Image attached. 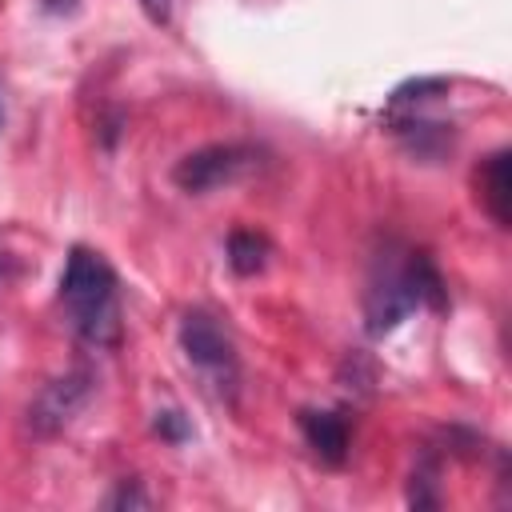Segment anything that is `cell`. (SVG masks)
Returning <instances> with one entry per match:
<instances>
[{
  "label": "cell",
  "mask_w": 512,
  "mask_h": 512,
  "mask_svg": "<svg viewBox=\"0 0 512 512\" xmlns=\"http://www.w3.org/2000/svg\"><path fill=\"white\" fill-rule=\"evenodd\" d=\"M444 300L448 292L428 252L384 244V252L372 260V276L364 292V320L372 336H384L416 308H444Z\"/></svg>",
  "instance_id": "1"
},
{
  "label": "cell",
  "mask_w": 512,
  "mask_h": 512,
  "mask_svg": "<svg viewBox=\"0 0 512 512\" xmlns=\"http://www.w3.org/2000/svg\"><path fill=\"white\" fill-rule=\"evenodd\" d=\"M180 348H184V360L192 364V372L200 376V384L216 400L232 404L236 388H240V360H236V344L220 328V320L212 312H184L180 316Z\"/></svg>",
  "instance_id": "3"
},
{
  "label": "cell",
  "mask_w": 512,
  "mask_h": 512,
  "mask_svg": "<svg viewBox=\"0 0 512 512\" xmlns=\"http://www.w3.org/2000/svg\"><path fill=\"white\" fill-rule=\"evenodd\" d=\"M0 276H4V260H0Z\"/></svg>",
  "instance_id": "13"
},
{
  "label": "cell",
  "mask_w": 512,
  "mask_h": 512,
  "mask_svg": "<svg viewBox=\"0 0 512 512\" xmlns=\"http://www.w3.org/2000/svg\"><path fill=\"white\" fill-rule=\"evenodd\" d=\"M300 432L308 440V448L324 460V464H344L348 456V444H352V432H348V420L340 412H300Z\"/></svg>",
  "instance_id": "6"
},
{
  "label": "cell",
  "mask_w": 512,
  "mask_h": 512,
  "mask_svg": "<svg viewBox=\"0 0 512 512\" xmlns=\"http://www.w3.org/2000/svg\"><path fill=\"white\" fill-rule=\"evenodd\" d=\"M148 504H152V500H148V492H140L136 480H120L116 492L104 500V508H148Z\"/></svg>",
  "instance_id": "10"
},
{
  "label": "cell",
  "mask_w": 512,
  "mask_h": 512,
  "mask_svg": "<svg viewBox=\"0 0 512 512\" xmlns=\"http://www.w3.org/2000/svg\"><path fill=\"white\" fill-rule=\"evenodd\" d=\"M40 4H44V12H52V16H68V12H76L80 0H40Z\"/></svg>",
  "instance_id": "12"
},
{
  "label": "cell",
  "mask_w": 512,
  "mask_h": 512,
  "mask_svg": "<svg viewBox=\"0 0 512 512\" xmlns=\"http://www.w3.org/2000/svg\"><path fill=\"white\" fill-rule=\"evenodd\" d=\"M88 396H92V376H88L84 368L48 380V384L36 392L32 408H28V428H32L36 436H56L60 428H68V424L76 420V412L88 404Z\"/></svg>",
  "instance_id": "5"
},
{
  "label": "cell",
  "mask_w": 512,
  "mask_h": 512,
  "mask_svg": "<svg viewBox=\"0 0 512 512\" xmlns=\"http://www.w3.org/2000/svg\"><path fill=\"white\" fill-rule=\"evenodd\" d=\"M256 164H260V148H252V144H208V148H196L184 160H176L172 184L184 192H216V188L248 176Z\"/></svg>",
  "instance_id": "4"
},
{
  "label": "cell",
  "mask_w": 512,
  "mask_h": 512,
  "mask_svg": "<svg viewBox=\"0 0 512 512\" xmlns=\"http://www.w3.org/2000/svg\"><path fill=\"white\" fill-rule=\"evenodd\" d=\"M268 240L260 236V232H252V228H236L232 236H228V268L236 272V276H252V272H260L264 264H268Z\"/></svg>",
  "instance_id": "8"
},
{
  "label": "cell",
  "mask_w": 512,
  "mask_h": 512,
  "mask_svg": "<svg viewBox=\"0 0 512 512\" xmlns=\"http://www.w3.org/2000/svg\"><path fill=\"white\" fill-rule=\"evenodd\" d=\"M156 432H160L168 444H180V440H188V436H192V424H188V416H184V412L168 408V412H156Z\"/></svg>",
  "instance_id": "9"
},
{
  "label": "cell",
  "mask_w": 512,
  "mask_h": 512,
  "mask_svg": "<svg viewBox=\"0 0 512 512\" xmlns=\"http://www.w3.org/2000/svg\"><path fill=\"white\" fill-rule=\"evenodd\" d=\"M480 204L488 208V216L508 228V188H512V176H508V152H492L480 168Z\"/></svg>",
  "instance_id": "7"
},
{
  "label": "cell",
  "mask_w": 512,
  "mask_h": 512,
  "mask_svg": "<svg viewBox=\"0 0 512 512\" xmlns=\"http://www.w3.org/2000/svg\"><path fill=\"white\" fill-rule=\"evenodd\" d=\"M140 8H144V16L152 24H164L172 16V0H140Z\"/></svg>",
  "instance_id": "11"
},
{
  "label": "cell",
  "mask_w": 512,
  "mask_h": 512,
  "mask_svg": "<svg viewBox=\"0 0 512 512\" xmlns=\"http://www.w3.org/2000/svg\"><path fill=\"white\" fill-rule=\"evenodd\" d=\"M60 304L68 308L72 332L92 348H116L120 344V284L112 264L76 244L60 272Z\"/></svg>",
  "instance_id": "2"
}]
</instances>
